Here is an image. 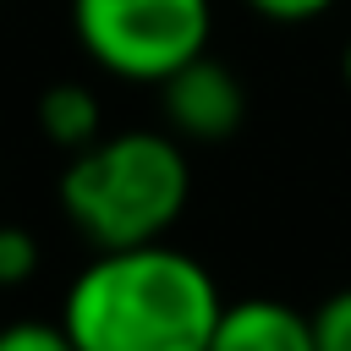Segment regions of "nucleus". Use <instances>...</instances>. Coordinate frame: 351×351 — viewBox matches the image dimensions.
Segmentation results:
<instances>
[{
	"label": "nucleus",
	"mask_w": 351,
	"mask_h": 351,
	"mask_svg": "<svg viewBox=\"0 0 351 351\" xmlns=\"http://www.w3.org/2000/svg\"><path fill=\"white\" fill-rule=\"evenodd\" d=\"M33 121H38V132L55 143V148H66V154H77V148H88L93 137H104V110H99V93L88 88V82H49L44 93H38V104H33Z\"/></svg>",
	"instance_id": "obj_6"
},
{
	"label": "nucleus",
	"mask_w": 351,
	"mask_h": 351,
	"mask_svg": "<svg viewBox=\"0 0 351 351\" xmlns=\"http://www.w3.org/2000/svg\"><path fill=\"white\" fill-rule=\"evenodd\" d=\"M71 38L104 77L159 88L208 55L214 0H71Z\"/></svg>",
	"instance_id": "obj_3"
},
{
	"label": "nucleus",
	"mask_w": 351,
	"mask_h": 351,
	"mask_svg": "<svg viewBox=\"0 0 351 351\" xmlns=\"http://www.w3.org/2000/svg\"><path fill=\"white\" fill-rule=\"evenodd\" d=\"M219 313V280L170 241L104 247L60 296L77 351H208Z\"/></svg>",
	"instance_id": "obj_1"
},
{
	"label": "nucleus",
	"mask_w": 351,
	"mask_h": 351,
	"mask_svg": "<svg viewBox=\"0 0 351 351\" xmlns=\"http://www.w3.org/2000/svg\"><path fill=\"white\" fill-rule=\"evenodd\" d=\"M335 0H247V11H258L263 22H313V16H324Z\"/></svg>",
	"instance_id": "obj_10"
},
{
	"label": "nucleus",
	"mask_w": 351,
	"mask_h": 351,
	"mask_svg": "<svg viewBox=\"0 0 351 351\" xmlns=\"http://www.w3.org/2000/svg\"><path fill=\"white\" fill-rule=\"evenodd\" d=\"M0 351H77V340L66 335V324H44V318H16L0 329Z\"/></svg>",
	"instance_id": "obj_8"
},
{
	"label": "nucleus",
	"mask_w": 351,
	"mask_h": 351,
	"mask_svg": "<svg viewBox=\"0 0 351 351\" xmlns=\"http://www.w3.org/2000/svg\"><path fill=\"white\" fill-rule=\"evenodd\" d=\"M38 274V241L22 225H0V291L5 285H27Z\"/></svg>",
	"instance_id": "obj_7"
},
{
	"label": "nucleus",
	"mask_w": 351,
	"mask_h": 351,
	"mask_svg": "<svg viewBox=\"0 0 351 351\" xmlns=\"http://www.w3.org/2000/svg\"><path fill=\"white\" fill-rule=\"evenodd\" d=\"M313 335H318V351H351V285L329 291L313 307Z\"/></svg>",
	"instance_id": "obj_9"
},
{
	"label": "nucleus",
	"mask_w": 351,
	"mask_h": 351,
	"mask_svg": "<svg viewBox=\"0 0 351 351\" xmlns=\"http://www.w3.org/2000/svg\"><path fill=\"white\" fill-rule=\"evenodd\" d=\"M159 110L181 143H225L247 121V88L225 60L197 55L159 82Z\"/></svg>",
	"instance_id": "obj_4"
},
{
	"label": "nucleus",
	"mask_w": 351,
	"mask_h": 351,
	"mask_svg": "<svg viewBox=\"0 0 351 351\" xmlns=\"http://www.w3.org/2000/svg\"><path fill=\"white\" fill-rule=\"evenodd\" d=\"M208 351H318L313 313L280 302V296H241L225 302Z\"/></svg>",
	"instance_id": "obj_5"
},
{
	"label": "nucleus",
	"mask_w": 351,
	"mask_h": 351,
	"mask_svg": "<svg viewBox=\"0 0 351 351\" xmlns=\"http://www.w3.org/2000/svg\"><path fill=\"white\" fill-rule=\"evenodd\" d=\"M340 77H346V88H351V44H346V55H340Z\"/></svg>",
	"instance_id": "obj_11"
},
{
	"label": "nucleus",
	"mask_w": 351,
	"mask_h": 351,
	"mask_svg": "<svg viewBox=\"0 0 351 351\" xmlns=\"http://www.w3.org/2000/svg\"><path fill=\"white\" fill-rule=\"evenodd\" d=\"M186 197L192 165L186 143L170 126L104 132L88 148H77L60 170V214L93 252L165 241V230L186 214Z\"/></svg>",
	"instance_id": "obj_2"
}]
</instances>
